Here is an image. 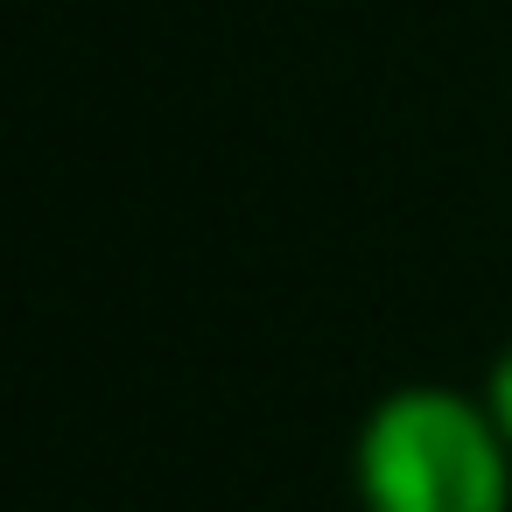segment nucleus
I'll use <instances>...</instances> for the list:
<instances>
[{
	"mask_svg": "<svg viewBox=\"0 0 512 512\" xmlns=\"http://www.w3.org/2000/svg\"><path fill=\"white\" fill-rule=\"evenodd\" d=\"M365 512H512V442L484 393L393 386L358 428Z\"/></svg>",
	"mask_w": 512,
	"mask_h": 512,
	"instance_id": "f257e3e1",
	"label": "nucleus"
},
{
	"mask_svg": "<svg viewBox=\"0 0 512 512\" xmlns=\"http://www.w3.org/2000/svg\"><path fill=\"white\" fill-rule=\"evenodd\" d=\"M484 407H491V421L505 428V442H512V344L491 358V372H484Z\"/></svg>",
	"mask_w": 512,
	"mask_h": 512,
	"instance_id": "f03ea898",
	"label": "nucleus"
}]
</instances>
